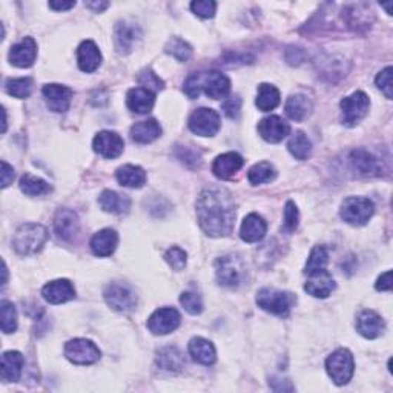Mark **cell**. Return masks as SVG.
Wrapping results in <instances>:
<instances>
[{"label":"cell","mask_w":393,"mask_h":393,"mask_svg":"<svg viewBox=\"0 0 393 393\" xmlns=\"http://www.w3.org/2000/svg\"><path fill=\"white\" fill-rule=\"evenodd\" d=\"M197 219L209 237L229 236L236 224V202L231 192L220 186L203 189L197 200Z\"/></svg>","instance_id":"1"},{"label":"cell","mask_w":393,"mask_h":393,"mask_svg":"<svg viewBox=\"0 0 393 393\" xmlns=\"http://www.w3.org/2000/svg\"><path fill=\"white\" fill-rule=\"evenodd\" d=\"M48 240V231L39 223H25L15 231L13 247L19 255H32L44 247Z\"/></svg>","instance_id":"2"},{"label":"cell","mask_w":393,"mask_h":393,"mask_svg":"<svg viewBox=\"0 0 393 393\" xmlns=\"http://www.w3.org/2000/svg\"><path fill=\"white\" fill-rule=\"evenodd\" d=\"M295 303H297V297L294 294H290V292L264 288L262 290H258L257 294L258 307H262L263 311L277 316H288Z\"/></svg>","instance_id":"3"},{"label":"cell","mask_w":393,"mask_h":393,"mask_svg":"<svg viewBox=\"0 0 393 393\" xmlns=\"http://www.w3.org/2000/svg\"><path fill=\"white\" fill-rule=\"evenodd\" d=\"M217 280L226 288H238L246 278V266L238 255H224L215 263Z\"/></svg>","instance_id":"4"},{"label":"cell","mask_w":393,"mask_h":393,"mask_svg":"<svg viewBox=\"0 0 393 393\" xmlns=\"http://www.w3.org/2000/svg\"><path fill=\"white\" fill-rule=\"evenodd\" d=\"M326 369H328L329 376L337 386H344L352 380L355 372L354 355L347 349H338L328 358Z\"/></svg>","instance_id":"5"},{"label":"cell","mask_w":393,"mask_h":393,"mask_svg":"<svg viewBox=\"0 0 393 393\" xmlns=\"http://www.w3.org/2000/svg\"><path fill=\"white\" fill-rule=\"evenodd\" d=\"M375 206L369 198L349 197L341 205V219L352 226H363L372 219Z\"/></svg>","instance_id":"6"},{"label":"cell","mask_w":393,"mask_h":393,"mask_svg":"<svg viewBox=\"0 0 393 393\" xmlns=\"http://www.w3.org/2000/svg\"><path fill=\"white\" fill-rule=\"evenodd\" d=\"M340 106L342 111V123L346 127H355L369 112L371 100L363 91H356L352 96L342 98Z\"/></svg>","instance_id":"7"},{"label":"cell","mask_w":393,"mask_h":393,"mask_svg":"<svg viewBox=\"0 0 393 393\" xmlns=\"http://www.w3.org/2000/svg\"><path fill=\"white\" fill-rule=\"evenodd\" d=\"M189 129L200 137H214L220 131V115L211 108H200L189 117Z\"/></svg>","instance_id":"8"},{"label":"cell","mask_w":393,"mask_h":393,"mask_svg":"<svg viewBox=\"0 0 393 393\" xmlns=\"http://www.w3.org/2000/svg\"><path fill=\"white\" fill-rule=\"evenodd\" d=\"M65 356L74 364L89 366V364H94L98 361L100 350L93 341L77 338V340H71L70 342H66Z\"/></svg>","instance_id":"9"},{"label":"cell","mask_w":393,"mask_h":393,"mask_svg":"<svg viewBox=\"0 0 393 393\" xmlns=\"http://www.w3.org/2000/svg\"><path fill=\"white\" fill-rule=\"evenodd\" d=\"M105 301L111 309L117 312H131L137 304L136 294L127 284L111 283L103 292Z\"/></svg>","instance_id":"10"},{"label":"cell","mask_w":393,"mask_h":393,"mask_svg":"<svg viewBox=\"0 0 393 393\" xmlns=\"http://www.w3.org/2000/svg\"><path fill=\"white\" fill-rule=\"evenodd\" d=\"M349 165L359 177H380L384 172L382 162L366 149L352 150L349 155Z\"/></svg>","instance_id":"11"},{"label":"cell","mask_w":393,"mask_h":393,"mask_svg":"<svg viewBox=\"0 0 393 393\" xmlns=\"http://www.w3.org/2000/svg\"><path fill=\"white\" fill-rule=\"evenodd\" d=\"M180 314L172 307H162L149 316L148 329L154 335H168L180 326Z\"/></svg>","instance_id":"12"},{"label":"cell","mask_w":393,"mask_h":393,"mask_svg":"<svg viewBox=\"0 0 393 393\" xmlns=\"http://www.w3.org/2000/svg\"><path fill=\"white\" fill-rule=\"evenodd\" d=\"M94 150L105 158H117L124 149V141L117 132L102 131L94 138Z\"/></svg>","instance_id":"13"},{"label":"cell","mask_w":393,"mask_h":393,"mask_svg":"<svg viewBox=\"0 0 393 393\" xmlns=\"http://www.w3.org/2000/svg\"><path fill=\"white\" fill-rule=\"evenodd\" d=\"M41 93H44L46 105L53 112H65L70 110L71 98L74 94L71 88L51 83V85H45Z\"/></svg>","instance_id":"14"},{"label":"cell","mask_w":393,"mask_h":393,"mask_svg":"<svg viewBox=\"0 0 393 393\" xmlns=\"http://www.w3.org/2000/svg\"><path fill=\"white\" fill-rule=\"evenodd\" d=\"M290 132L289 123L284 122L278 115L266 117L258 123V134L269 143H280L283 138H286Z\"/></svg>","instance_id":"15"},{"label":"cell","mask_w":393,"mask_h":393,"mask_svg":"<svg viewBox=\"0 0 393 393\" xmlns=\"http://www.w3.org/2000/svg\"><path fill=\"white\" fill-rule=\"evenodd\" d=\"M202 89L207 97L221 100L231 93V80L220 71L202 74Z\"/></svg>","instance_id":"16"},{"label":"cell","mask_w":393,"mask_h":393,"mask_svg":"<svg viewBox=\"0 0 393 393\" xmlns=\"http://www.w3.org/2000/svg\"><path fill=\"white\" fill-rule=\"evenodd\" d=\"M304 290L315 298H326L335 290V280L329 271H318L309 273V280L304 284Z\"/></svg>","instance_id":"17"},{"label":"cell","mask_w":393,"mask_h":393,"mask_svg":"<svg viewBox=\"0 0 393 393\" xmlns=\"http://www.w3.org/2000/svg\"><path fill=\"white\" fill-rule=\"evenodd\" d=\"M54 231L63 241H71L79 232V217L71 209H58L54 217Z\"/></svg>","instance_id":"18"},{"label":"cell","mask_w":393,"mask_h":393,"mask_svg":"<svg viewBox=\"0 0 393 393\" xmlns=\"http://www.w3.org/2000/svg\"><path fill=\"white\" fill-rule=\"evenodd\" d=\"M37 44L32 37H25L10 51V62L18 68H30L36 62Z\"/></svg>","instance_id":"19"},{"label":"cell","mask_w":393,"mask_h":393,"mask_svg":"<svg viewBox=\"0 0 393 393\" xmlns=\"http://www.w3.org/2000/svg\"><path fill=\"white\" fill-rule=\"evenodd\" d=\"M243 157L237 153H226L219 155L212 163V172L217 179L229 180L243 168Z\"/></svg>","instance_id":"20"},{"label":"cell","mask_w":393,"mask_h":393,"mask_svg":"<svg viewBox=\"0 0 393 393\" xmlns=\"http://www.w3.org/2000/svg\"><path fill=\"white\" fill-rule=\"evenodd\" d=\"M41 295L51 304H62L75 297V289L68 280H54L41 289Z\"/></svg>","instance_id":"21"},{"label":"cell","mask_w":393,"mask_h":393,"mask_svg":"<svg viewBox=\"0 0 393 393\" xmlns=\"http://www.w3.org/2000/svg\"><path fill=\"white\" fill-rule=\"evenodd\" d=\"M384 329H386V324H384V320L376 312L363 311L358 315L356 330L359 332V335H363L364 338H378L380 335H382Z\"/></svg>","instance_id":"22"},{"label":"cell","mask_w":393,"mask_h":393,"mask_svg":"<svg viewBox=\"0 0 393 393\" xmlns=\"http://www.w3.org/2000/svg\"><path fill=\"white\" fill-rule=\"evenodd\" d=\"M77 62L83 72H94L102 65V54L93 40L82 41L77 49Z\"/></svg>","instance_id":"23"},{"label":"cell","mask_w":393,"mask_h":393,"mask_svg":"<svg viewBox=\"0 0 393 393\" xmlns=\"http://www.w3.org/2000/svg\"><path fill=\"white\" fill-rule=\"evenodd\" d=\"M141 32L138 27H136L134 23L128 22H120L115 27V48L120 54H128L131 53V49L134 44L140 39Z\"/></svg>","instance_id":"24"},{"label":"cell","mask_w":393,"mask_h":393,"mask_svg":"<svg viewBox=\"0 0 393 393\" xmlns=\"http://www.w3.org/2000/svg\"><path fill=\"white\" fill-rule=\"evenodd\" d=\"M267 231V224L263 220V217L258 214H249L246 219L241 223L240 237L246 243H257V241L263 240Z\"/></svg>","instance_id":"25"},{"label":"cell","mask_w":393,"mask_h":393,"mask_svg":"<svg viewBox=\"0 0 393 393\" xmlns=\"http://www.w3.org/2000/svg\"><path fill=\"white\" fill-rule=\"evenodd\" d=\"M344 19L346 23L354 31H366L371 28V25L373 22V14L369 8H367V5L358 4L346 8Z\"/></svg>","instance_id":"26"},{"label":"cell","mask_w":393,"mask_h":393,"mask_svg":"<svg viewBox=\"0 0 393 393\" xmlns=\"http://www.w3.org/2000/svg\"><path fill=\"white\" fill-rule=\"evenodd\" d=\"M119 243V236L112 229H102L91 238V250L96 257H110Z\"/></svg>","instance_id":"27"},{"label":"cell","mask_w":393,"mask_h":393,"mask_svg":"<svg viewBox=\"0 0 393 393\" xmlns=\"http://www.w3.org/2000/svg\"><path fill=\"white\" fill-rule=\"evenodd\" d=\"M25 366V358L18 350H10L2 355V381L15 382L20 380Z\"/></svg>","instance_id":"28"},{"label":"cell","mask_w":393,"mask_h":393,"mask_svg":"<svg viewBox=\"0 0 393 393\" xmlns=\"http://www.w3.org/2000/svg\"><path fill=\"white\" fill-rule=\"evenodd\" d=\"M127 103L132 112L148 114L155 103V94L145 88H132L127 96Z\"/></svg>","instance_id":"29"},{"label":"cell","mask_w":393,"mask_h":393,"mask_svg":"<svg viewBox=\"0 0 393 393\" xmlns=\"http://www.w3.org/2000/svg\"><path fill=\"white\" fill-rule=\"evenodd\" d=\"M162 136V127L155 119L138 122L131 128V138L137 143L146 145Z\"/></svg>","instance_id":"30"},{"label":"cell","mask_w":393,"mask_h":393,"mask_svg":"<svg viewBox=\"0 0 393 393\" xmlns=\"http://www.w3.org/2000/svg\"><path fill=\"white\" fill-rule=\"evenodd\" d=\"M189 354L194 358V361L203 364V366H211L215 363L217 352L215 347L211 341H207L202 337L192 338L189 342Z\"/></svg>","instance_id":"31"},{"label":"cell","mask_w":393,"mask_h":393,"mask_svg":"<svg viewBox=\"0 0 393 393\" xmlns=\"http://www.w3.org/2000/svg\"><path fill=\"white\" fill-rule=\"evenodd\" d=\"M98 205L105 212L111 214H124L129 211L131 200L127 195H120L114 191H103L98 197Z\"/></svg>","instance_id":"32"},{"label":"cell","mask_w":393,"mask_h":393,"mask_svg":"<svg viewBox=\"0 0 393 393\" xmlns=\"http://www.w3.org/2000/svg\"><path fill=\"white\" fill-rule=\"evenodd\" d=\"M286 114L289 115V119L295 120V122H303L306 120L309 115H311L314 105L309 97L303 96V94H295L290 96L286 102Z\"/></svg>","instance_id":"33"},{"label":"cell","mask_w":393,"mask_h":393,"mask_svg":"<svg viewBox=\"0 0 393 393\" xmlns=\"http://www.w3.org/2000/svg\"><path fill=\"white\" fill-rule=\"evenodd\" d=\"M115 177L119 183L124 188H134L138 189L146 183V172L140 168V166L134 165H124L122 168L117 169Z\"/></svg>","instance_id":"34"},{"label":"cell","mask_w":393,"mask_h":393,"mask_svg":"<svg viewBox=\"0 0 393 393\" xmlns=\"http://www.w3.org/2000/svg\"><path fill=\"white\" fill-rule=\"evenodd\" d=\"M157 364L166 372H180L185 366V359L177 347H163L157 356Z\"/></svg>","instance_id":"35"},{"label":"cell","mask_w":393,"mask_h":393,"mask_svg":"<svg viewBox=\"0 0 393 393\" xmlns=\"http://www.w3.org/2000/svg\"><path fill=\"white\" fill-rule=\"evenodd\" d=\"M255 105L258 106V110L263 112L275 110V108L280 105V91L269 85V83H263V85L258 86Z\"/></svg>","instance_id":"36"},{"label":"cell","mask_w":393,"mask_h":393,"mask_svg":"<svg viewBox=\"0 0 393 393\" xmlns=\"http://www.w3.org/2000/svg\"><path fill=\"white\" fill-rule=\"evenodd\" d=\"M288 149H289V153L297 158V160H307V158L311 157V153H312V145H311V140L307 138L306 134L298 131L289 140Z\"/></svg>","instance_id":"37"},{"label":"cell","mask_w":393,"mask_h":393,"mask_svg":"<svg viewBox=\"0 0 393 393\" xmlns=\"http://www.w3.org/2000/svg\"><path fill=\"white\" fill-rule=\"evenodd\" d=\"M20 189L23 194L36 197V195H46L51 192V186L45 180L34 177L31 174H25L20 179Z\"/></svg>","instance_id":"38"},{"label":"cell","mask_w":393,"mask_h":393,"mask_svg":"<svg viewBox=\"0 0 393 393\" xmlns=\"http://www.w3.org/2000/svg\"><path fill=\"white\" fill-rule=\"evenodd\" d=\"M275 177H277V171L273 166L267 162L257 163L255 166L249 169L247 179L252 185H263V183H271Z\"/></svg>","instance_id":"39"},{"label":"cell","mask_w":393,"mask_h":393,"mask_svg":"<svg viewBox=\"0 0 393 393\" xmlns=\"http://www.w3.org/2000/svg\"><path fill=\"white\" fill-rule=\"evenodd\" d=\"M328 262H329V254H328V250H326V247L315 246L311 250V255H309V258H307L304 272L309 275V273L323 271V269H326V264H328Z\"/></svg>","instance_id":"40"},{"label":"cell","mask_w":393,"mask_h":393,"mask_svg":"<svg viewBox=\"0 0 393 393\" xmlns=\"http://www.w3.org/2000/svg\"><path fill=\"white\" fill-rule=\"evenodd\" d=\"M6 93L15 98H27L31 96L32 91V79L22 77V79H10L5 83Z\"/></svg>","instance_id":"41"},{"label":"cell","mask_w":393,"mask_h":393,"mask_svg":"<svg viewBox=\"0 0 393 393\" xmlns=\"http://www.w3.org/2000/svg\"><path fill=\"white\" fill-rule=\"evenodd\" d=\"M0 315H2V332L13 333L18 329V311L10 301H2L0 304Z\"/></svg>","instance_id":"42"},{"label":"cell","mask_w":393,"mask_h":393,"mask_svg":"<svg viewBox=\"0 0 393 393\" xmlns=\"http://www.w3.org/2000/svg\"><path fill=\"white\" fill-rule=\"evenodd\" d=\"M165 51L168 53L169 56L177 58L179 62H188L191 56H192V48L186 44L183 39L179 37H174L168 41V45H166Z\"/></svg>","instance_id":"43"},{"label":"cell","mask_w":393,"mask_h":393,"mask_svg":"<svg viewBox=\"0 0 393 393\" xmlns=\"http://www.w3.org/2000/svg\"><path fill=\"white\" fill-rule=\"evenodd\" d=\"M180 303L183 307H185V311L189 312L191 315H198L203 311V301L197 292H192V290L183 292L180 297Z\"/></svg>","instance_id":"44"},{"label":"cell","mask_w":393,"mask_h":393,"mask_svg":"<svg viewBox=\"0 0 393 393\" xmlns=\"http://www.w3.org/2000/svg\"><path fill=\"white\" fill-rule=\"evenodd\" d=\"M138 83L145 89L150 91V93H154V94L165 88V82L160 77H158L155 72L150 71V70H145V71L140 72Z\"/></svg>","instance_id":"45"},{"label":"cell","mask_w":393,"mask_h":393,"mask_svg":"<svg viewBox=\"0 0 393 393\" xmlns=\"http://www.w3.org/2000/svg\"><path fill=\"white\" fill-rule=\"evenodd\" d=\"M165 258L174 271H183L188 262V254L183 249L174 246V247L168 249V252H166Z\"/></svg>","instance_id":"46"},{"label":"cell","mask_w":393,"mask_h":393,"mask_svg":"<svg viewBox=\"0 0 393 393\" xmlns=\"http://www.w3.org/2000/svg\"><path fill=\"white\" fill-rule=\"evenodd\" d=\"M191 10L198 18L211 19L215 15L217 4L212 2V0H195V2L191 4Z\"/></svg>","instance_id":"47"},{"label":"cell","mask_w":393,"mask_h":393,"mask_svg":"<svg viewBox=\"0 0 393 393\" xmlns=\"http://www.w3.org/2000/svg\"><path fill=\"white\" fill-rule=\"evenodd\" d=\"M299 221V212L298 207L294 202H288L284 207V231L286 232H295Z\"/></svg>","instance_id":"48"},{"label":"cell","mask_w":393,"mask_h":393,"mask_svg":"<svg viewBox=\"0 0 393 393\" xmlns=\"http://www.w3.org/2000/svg\"><path fill=\"white\" fill-rule=\"evenodd\" d=\"M392 66H387V68H384L378 75H376L375 83L376 86H378L384 96H386L389 100L392 98Z\"/></svg>","instance_id":"49"},{"label":"cell","mask_w":393,"mask_h":393,"mask_svg":"<svg viewBox=\"0 0 393 393\" xmlns=\"http://www.w3.org/2000/svg\"><path fill=\"white\" fill-rule=\"evenodd\" d=\"M185 93L192 100L198 98L200 93H202V72H194L189 75L185 83Z\"/></svg>","instance_id":"50"},{"label":"cell","mask_w":393,"mask_h":393,"mask_svg":"<svg viewBox=\"0 0 393 393\" xmlns=\"http://www.w3.org/2000/svg\"><path fill=\"white\" fill-rule=\"evenodd\" d=\"M223 111L226 115L229 117V119H237L241 111V98L238 96L229 97L223 103Z\"/></svg>","instance_id":"51"},{"label":"cell","mask_w":393,"mask_h":393,"mask_svg":"<svg viewBox=\"0 0 393 393\" xmlns=\"http://www.w3.org/2000/svg\"><path fill=\"white\" fill-rule=\"evenodd\" d=\"M14 180V169L13 166L8 165L6 162H2V188H8L10 183Z\"/></svg>","instance_id":"52"},{"label":"cell","mask_w":393,"mask_h":393,"mask_svg":"<svg viewBox=\"0 0 393 393\" xmlns=\"http://www.w3.org/2000/svg\"><path fill=\"white\" fill-rule=\"evenodd\" d=\"M375 288L376 290H390L392 289V272L387 271L386 273H382L381 277L378 278V281H376L375 284Z\"/></svg>","instance_id":"53"},{"label":"cell","mask_w":393,"mask_h":393,"mask_svg":"<svg viewBox=\"0 0 393 393\" xmlns=\"http://www.w3.org/2000/svg\"><path fill=\"white\" fill-rule=\"evenodd\" d=\"M75 6V2H49V8L54 11H68Z\"/></svg>","instance_id":"54"},{"label":"cell","mask_w":393,"mask_h":393,"mask_svg":"<svg viewBox=\"0 0 393 393\" xmlns=\"http://www.w3.org/2000/svg\"><path fill=\"white\" fill-rule=\"evenodd\" d=\"M85 5L91 10H94V13H102L110 6V2H85Z\"/></svg>","instance_id":"55"}]
</instances>
